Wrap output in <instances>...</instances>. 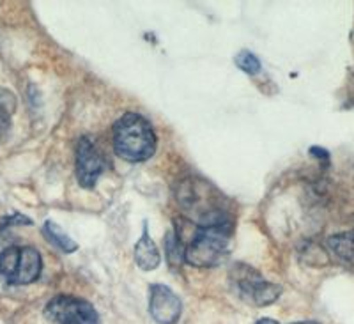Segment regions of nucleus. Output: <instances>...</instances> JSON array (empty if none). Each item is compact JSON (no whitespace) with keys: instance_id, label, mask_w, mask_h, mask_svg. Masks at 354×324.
I'll return each mask as SVG.
<instances>
[{"instance_id":"nucleus-17","label":"nucleus","mask_w":354,"mask_h":324,"mask_svg":"<svg viewBox=\"0 0 354 324\" xmlns=\"http://www.w3.org/2000/svg\"><path fill=\"white\" fill-rule=\"evenodd\" d=\"M310 154H314V156H317V158H322L324 161L330 160V154H328V151H324V149H321V147H312L310 149Z\"/></svg>"},{"instance_id":"nucleus-7","label":"nucleus","mask_w":354,"mask_h":324,"mask_svg":"<svg viewBox=\"0 0 354 324\" xmlns=\"http://www.w3.org/2000/svg\"><path fill=\"white\" fill-rule=\"evenodd\" d=\"M149 312L158 324H176L181 317L183 303L172 289L154 284L149 287Z\"/></svg>"},{"instance_id":"nucleus-15","label":"nucleus","mask_w":354,"mask_h":324,"mask_svg":"<svg viewBox=\"0 0 354 324\" xmlns=\"http://www.w3.org/2000/svg\"><path fill=\"white\" fill-rule=\"evenodd\" d=\"M236 66L239 69H243L248 75H257L261 71V62H259L257 57L254 53H250L248 50H241V52L236 55Z\"/></svg>"},{"instance_id":"nucleus-18","label":"nucleus","mask_w":354,"mask_h":324,"mask_svg":"<svg viewBox=\"0 0 354 324\" xmlns=\"http://www.w3.org/2000/svg\"><path fill=\"white\" fill-rule=\"evenodd\" d=\"M257 324H280V323H277V321L273 319H261Z\"/></svg>"},{"instance_id":"nucleus-9","label":"nucleus","mask_w":354,"mask_h":324,"mask_svg":"<svg viewBox=\"0 0 354 324\" xmlns=\"http://www.w3.org/2000/svg\"><path fill=\"white\" fill-rule=\"evenodd\" d=\"M135 260H137L138 268L144 271H151L160 266V250H158L156 243L151 240L149 233H147V225H144V234L140 240L135 244Z\"/></svg>"},{"instance_id":"nucleus-19","label":"nucleus","mask_w":354,"mask_h":324,"mask_svg":"<svg viewBox=\"0 0 354 324\" xmlns=\"http://www.w3.org/2000/svg\"><path fill=\"white\" fill-rule=\"evenodd\" d=\"M294 324H319L315 321H303V323H294Z\"/></svg>"},{"instance_id":"nucleus-4","label":"nucleus","mask_w":354,"mask_h":324,"mask_svg":"<svg viewBox=\"0 0 354 324\" xmlns=\"http://www.w3.org/2000/svg\"><path fill=\"white\" fill-rule=\"evenodd\" d=\"M232 285L239 296L245 298L246 301H252L257 307L271 305L280 296V287L274 284L266 282L257 271L245 264H238L230 271Z\"/></svg>"},{"instance_id":"nucleus-10","label":"nucleus","mask_w":354,"mask_h":324,"mask_svg":"<svg viewBox=\"0 0 354 324\" xmlns=\"http://www.w3.org/2000/svg\"><path fill=\"white\" fill-rule=\"evenodd\" d=\"M328 246L337 257L347 260V262H354V228L331 236L328 240Z\"/></svg>"},{"instance_id":"nucleus-16","label":"nucleus","mask_w":354,"mask_h":324,"mask_svg":"<svg viewBox=\"0 0 354 324\" xmlns=\"http://www.w3.org/2000/svg\"><path fill=\"white\" fill-rule=\"evenodd\" d=\"M9 246H12L11 244V234H9L8 227H0V253L4 252L6 249H9Z\"/></svg>"},{"instance_id":"nucleus-11","label":"nucleus","mask_w":354,"mask_h":324,"mask_svg":"<svg viewBox=\"0 0 354 324\" xmlns=\"http://www.w3.org/2000/svg\"><path fill=\"white\" fill-rule=\"evenodd\" d=\"M43 234H44V237H46V240L53 244V246L61 249L62 252L71 253L78 249V244L75 243V241H73L71 237H69L68 234H66L64 231L59 227V225L53 224V222H46V224H44Z\"/></svg>"},{"instance_id":"nucleus-6","label":"nucleus","mask_w":354,"mask_h":324,"mask_svg":"<svg viewBox=\"0 0 354 324\" xmlns=\"http://www.w3.org/2000/svg\"><path fill=\"white\" fill-rule=\"evenodd\" d=\"M106 163L105 158L97 151L96 145L88 141L87 136H84L78 142L77 149V177L78 183L84 188H94V184L97 183L100 176L105 172Z\"/></svg>"},{"instance_id":"nucleus-5","label":"nucleus","mask_w":354,"mask_h":324,"mask_svg":"<svg viewBox=\"0 0 354 324\" xmlns=\"http://www.w3.org/2000/svg\"><path fill=\"white\" fill-rule=\"evenodd\" d=\"M44 314L57 324H100V317L93 305L80 298H53L44 308Z\"/></svg>"},{"instance_id":"nucleus-8","label":"nucleus","mask_w":354,"mask_h":324,"mask_svg":"<svg viewBox=\"0 0 354 324\" xmlns=\"http://www.w3.org/2000/svg\"><path fill=\"white\" fill-rule=\"evenodd\" d=\"M41 268H43V262H41L39 252L32 246H20V259H18L17 275H15L12 285H27L36 282L41 275Z\"/></svg>"},{"instance_id":"nucleus-3","label":"nucleus","mask_w":354,"mask_h":324,"mask_svg":"<svg viewBox=\"0 0 354 324\" xmlns=\"http://www.w3.org/2000/svg\"><path fill=\"white\" fill-rule=\"evenodd\" d=\"M230 225L221 227H201L192 243L185 250V260L198 268H211L220 264L229 253Z\"/></svg>"},{"instance_id":"nucleus-12","label":"nucleus","mask_w":354,"mask_h":324,"mask_svg":"<svg viewBox=\"0 0 354 324\" xmlns=\"http://www.w3.org/2000/svg\"><path fill=\"white\" fill-rule=\"evenodd\" d=\"M18 259H20V246H9L0 253V282L12 284L17 275Z\"/></svg>"},{"instance_id":"nucleus-14","label":"nucleus","mask_w":354,"mask_h":324,"mask_svg":"<svg viewBox=\"0 0 354 324\" xmlns=\"http://www.w3.org/2000/svg\"><path fill=\"white\" fill-rule=\"evenodd\" d=\"M185 250L183 249L181 240L177 237V234L174 231H169V234L165 236V252L169 260L172 264H179L185 259Z\"/></svg>"},{"instance_id":"nucleus-2","label":"nucleus","mask_w":354,"mask_h":324,"mask_svg":"<svg viewBox=\"0 0 354 324\" xmlns=\"http://www.w3.org/2000/svg\"><path fill=\"white\" fill-rule=\"evenodd\" d=\"M198 181H188L179 190V200H181L185 211L192 216V220L197 222L201 227H221L230 225L229 216L221 209L220 200L214 199L213 190L207 188V184Z\"/></svg>"},{"instance_id":"nucleus-1","label":"nucleus","mask_w":354,"mask_h":324,"mask_svg":"<svg viewBox=\"0 0 354 324\" xmlns=\"http://www.w3.org/2000/svg\"><path fill=\"white\" fill-rule=\"evenodd\" d=\"M117 156L131 163L149 160L156 151V135L151 123L138 114H126L113 126Z\"/></svg>"},{"instance_id":"nucleus-13","label":"nucleus","mask_w":354,"mask_h":324,"mask_svg":"<svg viewBox=\"0 0 354 324\" xmlns=\"http://www.w3.org/2000/svg\"><path fill=\"white\" fill-rule=\"evenodd\" d=\"M17 108V100L11 92L6 89H0V141L4 138L6 133L11 126V114Z\"/></svg>"}]
</instances>
